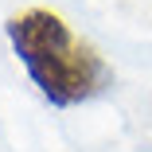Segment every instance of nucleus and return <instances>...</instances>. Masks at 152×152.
<instances>
[{
  "instance_id": "nucleus-1",
  "label": "nucleus",
  "mask_w": 152,
  "mask_h": 152,
  "mask_svg": "<svg viewBox=\"0 0 152 152\" xmlns=\"http://www.w3.org/2000/svg\"><path fill=\"white\" fill-rule=\"evenodd\" d=\"M4 35L20 66L27 70L31 86L58 109L94 102L113 86V70L98 55V47L86 43L51 8H23L8 16Z\"/></svg>"
}]
</instances>
